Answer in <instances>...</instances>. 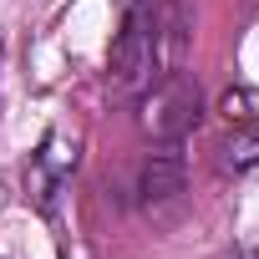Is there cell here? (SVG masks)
Segmentation results:
<instances>
[{
    "mask_svg": "<svg viewBox=\"0 0 259 259\" xmlns=\"http://www.w3.org/2000/svg\"><path fill=\"white\" fill-rule=\"evenodd\" d=\"M173 193H183V148L163 143L138 173V203H163Z\"/></svg>",
    "mask_w": 259,
    "mask_h": 259,
    "instance_id": "277c9868",
    "label": "cell"
},
{
    "mask_svg": "<svg viewBox=\"0 0 259 259\" xmlns=\"http://www.w3.org/2000/svg\"><path fill=\"white\" fill-rule=\"evenodd\" d=\"M198 117H203V92L188 71H168V76L148 81L138 122H143V133L153 143H183L198 127Z\"/></svg>",
    "mask_w": 259,
    "mask_h": 259,
    "instance_id": "7a4b0ae2",
    "label": "cell"
},
{
    "mask_svg": "<svg viewBox=\"0 0 259 259\" xmlns=\"http://www.w3.org/2000/svg\"><path fill=\"white\" fill-rule=\"evenodd\" d=\"M158 56V0H122L117 36H112V92H138L153 76Z\"/></svg>",
    "mask_w": 259,
    "mask_h": 259,
    "instance_id": "6da1fadb",
    "label": "cell"
},
{
    "mask_svg": "<svg viewBox=\"0 0 259 259\" xmlns=\"http://www.w3.org/2000/svg\"><path fill=\"white\" fill-rule=\"evenodd\" d=\"M71 173H76V138L56 127V133H46L41 153H36L31 168H26V193H31V203H36L41 213H51L56 198L66 193Z\"/></svg>",
    "mask_w": 259,
    "mask_h": 259,
    "instance_id": "3957f363",
    "label": "cell"
},
{
    "mask_svg": "<svg viewBox=\"0 0 259 259\" xmlns=\"http://www.w3.org/2000/svg\"><path fill=\"white\" fill-rule=\"evenodd\" d=\"M224 168L229 173H249V168H259V122L254 117H244V122H234V133L224 138Z\"/></svg>",
    "mask_w": 259,
    "mask_h": 259,
    "instance_id": "5b68a950",
    "label": "cell"
}]
</instances>
